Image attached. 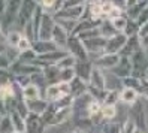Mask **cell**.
<instances>
[{
    "instance_id": "1",
    "label": "cell",
    "mask_w": 148,
    "mask_h": 133,
    "mask_svg": "<svg viewBox=\"0 0 148 133\" xmlns=\"http://www.w3.org/2000/svg\"><path fill=\"white\" fill-rule=\"evenodd\" d=\"M73 103L75 97L72 94L62 97L56 102H49L47 111L40 115L47 127L60 126V124H64L66 121L71 120V117L73 115Z\"/></svg>"
},
{
    "instance_id": "2",
    "label": "cell",
    "mask_w": 148,
    "mask_h": 133,
    "mask_svg": "<svg viewBox=\"0 0 148 133\" xmlns=\"http://www.w3.org/2000/svg\"><path fill=\"white\" fill-rule=\"evenodd\" d=\"M66 51L71 56H73L76 58V61H84V60H90V54L85 49L82 40L78 36H69L67 39V45H66Z\"/></svg>"
},
{
    "instance_id": "3",
    "label": "cell",
    "mask_w": 148,
    "mask_h": 133,
    "mask_svg": "<svg viewBox=\"0 0 148 133\" xmlns=\"http://www.w3.org/2000/svg\"><path fill=\"white\" fill-rule=\"evenodd\" d=\"M69 94H71V85H69V82L60 81V82L49 84L45 87V99L48 102H56Z\"/></svg>"
},
{
    "instance_id": "4",
    "label": "cell",
    "mask_w": 148,
    "mask_h": 133,
    "mask_svg": "<svg viewBox=\"0 0 148 133\" xmlns=\"http://www.w3.org/2000/svg\"><path fill=\"white\" fill-rule=\"evenodd\" d=\"M38 6H39L38 0H23L20 12H18V15H16V21L15 23L18 24L21 29H24V25L32 20V16H33V14H34V11H36Z\"/></svg>"
},
{
    "instance_id": "5",
    "label": "cell",
    "mask_w": 148,
    "mask_h": 133,
    "mask_svg": "<svg viewBox=\"0 0 148 133\" xmlns=\"http://www.w3.org/2000/svg\"><path fill=\"white\" fill-rule=\"evenodd\" d=\"M23 0H6V11L2 16V25L3 29L6 30V27H11L12 24H15L16 21V15L20 12V8H21Z\"/></svg>"
},
{
    "instance_id": "6",
    "label": "cell",
    "mask_w": 148,
    "mask_h": 133,
    "mask_svg": "<svg viewBox=\"0 0 148 133\" xmlns=\"http://www.w3.org/2000/svg\"><path fill=\"white\" fill-rule=\"evenodd\" d=\"M81 40H82L85 49L88 51V54H90V57H91L93 54L100 56V54H103V52H105V48H106V40H108V39L99 34V36L87 38V39H81Z\"/></svg>"
},
{
    "instance_id": "7",
    "label": "cell",
    "mask_w": 148,
    "mask_h": 133,
    "mask_svg": "<svg viewBox=\"0 0 148 133\" xmlns=\"http://www.w3.org/2000/svg\"><path fill=\"white\" fill-rule=\"evenodd\" d=\"M133 121L138 124L142 130L147 132L148 129V121H147V112H145V106H144V102H142V97H139V100L135 102L132 105V111H130V115Z\"/></svg>"
},
{
    "instance_id": "8",
    "label": "cell",
    "mask_w": 148,
    "mask_h": 133,
    "mask_svg": "<svg viewBox=\"0 0 148 133\" xmlns=\"http://www.w3.org/2000/svg\"><path fill=\"white\" fill-rule=\"evenodd\" d=\"M56 25V20L51 14L43 12L42 14V21H40V27H39V34H38V40H51L53 38V29Z\"/></svg>"
},
{
    "instance_id": "9",
    "label": "cell",
    "mask_w": 148,
    "mask_h": 133,
    "mask_svg": "<svg viewBox=\"0 0 148 133\" xmlns=\"http://www.w3.org/2000/svg\"><path fill=\"white\" fill-rule=\"evenodd\" d=\"M24 121H25V133H45L47 130V124L43 123L39 114L29 112Z\"/></svg>"
},
{
    "instance_id": "10",
    "label": "cell",
    "mask_w": 148,
    "mask_h": 133,
    "mask_svg": "<svg viewBox=\"0 0 148 133\" xmlns=\"http://www.w3.org/2000/svg\"><path fill=\"white\" fill-rule=\"evenodd\" d=\"M120 54H112V52H103V54L97 56V58L93 60V66L99 67L102 70H112L117 63L120 61Z\"/></svg>"
},
{
    "instance_id": "11",
    "label": "cell",
    "mask_w": 148,
    "mask_h": 133,
    "mask_svg": "<svg viewBox=\"0 0 148 133\" xmlns=\"http://www.w3.org/2000/svg\"><path fill=\"white\" fill-rule=\"evenodd\" d=\"M85 9H87V5H79V6H73V8H63V9H60L53 16L54 18H66V20H72V21H79L84 18Z\"/></svg>"
},
{
    "instance_id": "12",
    "label": "cell",
    "mask_w": 148,
    "mask_h": 133,
    "mask_svg": "<svg viewBox=\"0 0 148 133\" xmlns=\"http://www.w3.org/2000/svg\"><path fill=\"white\" fill-rule=\"evenodd\" d=\"M67 54H69V52H67L66 49H56V51H49V52H47V54H40V56H38L36 60L47 67V66H49V64H56L57 61H60L63 57H66Z\"/></svg>"
},
{
    "instance_id": "13",
    "label": "cell",
    "mask_w": 148,
    "mask_h": 133,
    "mask_svg": "<svg viewBox=\"0 0 148 133\" xmlns=\"http://www.w3.org/2000/svg\"><path fill=\"white\" fill-rule=\"evenodd\" d=\"M127 42V36L124 33H117L115 36H112L106 40V48L105 52H112V54H118L123 49L124 43Z\"/></svg>"
},
{
    "instance_id": "14",
    "label": "cell",
    "mask_w": 148,
    "mask_h": 133,
    "mask_svg": "<svg viewBox=\"0 0 148 133\" xmlns=\"http://www.w3.org/2000/svg\"><path fill=\"white\" fill-rule=\"evenodd\" d=\"M112 70H114V75L117 78H120V79L126 78V76H130L133 73V66H132V60H130V57H120V61Z\"/></svg>"
},
{
    "instance_id": "15",
    "label": "cell",
    "mask_w": 148,
    "mask_h": 133,
    "mask_svg": "<svg viewBox=\"0 0 148 133\" xmlns=\"http://www.w3.org/2000/svg\"><path fill=\"white\" fill-rule=\"evenodd\" d=\"M100 21L97 20H93V18H82L76 23V25L73 27V32H72V36H79V34L85 33V32H90L93 29H96L99 25Z\"/></svg>"
},
{
    "instance_id": "16",
    "label": "cell",
    "mask_w": 148,
    "mask_h": 133,
    "mask_svg": "<svg viewBox=\"0 0 148 133\" xmlns=\"http://www.w3.org/2000/svg\"><path fill=\"white\" fill-rule=\"evenodd\" d=\"M69 34L63 27H60V25L56 23L54 29H53V38H51V40H53L56 45L60 48V49H66V45H67V39H69Z\"/></svg>"
},
{
    "instance_id": "17",
    "label": "cell",
    "mask_w": 148,
    "mask_h": 133,
    "mask_svg": "<svg viewBox=\"0 0 148 133\" xmlns=\"http://www.w3.org/2000/svg\"><path fill=\"white\" fill-rule=\"evenodd\" d=\"M88 84L91 87H96V88H108L106 85V76L103 73V70L93 66L91 69V73H90V79H88Z\"/></svg>"
},
{
    "instance_id": "18",
    "label": "cell",
    "mask_w": 148,
    "mask_h": 133,
    "mask_svg": "<svg viewBox=\"0 0 148 133\" xmlns=\"http://www.w3.org/2000/svg\"><path fill=\"white\" fill-rule=\"evenodd\" d=\"M73 69H75V75H76L78 78H81V79H84V81L88 82L91 69H93V61H91V60L76 61V64H75Z\"/></svg>"
},
{
    "instance_id": "19",
    "label": "cell",
    "mask_w": 148,
    "mask_h": 133,
    "mask_svg": "<svg viewBox=\"0 0 148 133\" xmlns=\"http://www.w3.org/2000/svg\"><path fill=\"white\" fill-rule=\"evenodd\" d=\"M141 49V47H139V39H138V34H133V36H129L127 38V42L124 43L123 49H121L118 54L121 57H132L136 51Z\"/></svg>"
},
{
    "instance_id": "20",
    "label": "cell",
    "mask_w": 148,
    "mask_h": 133,
    "mask_svg": "<svg viewBox=\"0 0 148 133\" xmlns=\"http://www.w3.org/2000/svg\"><path fill=\"white\" fill-rule=\"evenodd\" d=\"M139 97H141L139 91L136 88H132V87H123L120 91V102H123L129 106H132L135 102H138Z\"/></svg>"
},
{
    "instance_id": "21",
    "label": "cell",
    "mask_w": 148,
    "mask_h": 133,
    "mask_svg": "<svg viewBox=\"0 0 148 133\" xmlns=\"http://www.w3.org/2000/svg\"><path fill=\"white\" fill-rule=\"evenodd\" d=\"M69 85H71V94L75 97H81L84 94H87V88H88V82L84 81V79L75 76L71 82H69Z\"/></svg>"
},
{
    "instance_id": "22",
    "label": "cell",
    "mask_w": 148,
    "mask_h": 133,
    "mask_svg": "<svg viewBox=\"0 0 148 133\" xmlns=\"http://www.w3.org/2000/svg\"><path fill=\"white\" fill-rule=\"evenodd\" d=\"M25 105H27L29 112H34V114L42 115L47 111L49 102L45 99V97H38V99H33V100H25Z\"/></svg>"
},
{
    "instance_id": "23",
    "label": "cell",
    "mask_w": 148,
    "mask_h": 133,
    "mask_svg": "<svg viewBox=\"0 0 148 133\" xmlns=\"http://www.w3.org/2000/svg\"><path fill=\"white\" fill-rule=\"evenodd\" d=\"M32 49L36 52L38 56L40 54H47L49 51H56V49H60L53 40H34L32 42Z\"/></svg>"
},
{
    "instance_id": "24",
    "label": "cell",
    "mask_w": 148,
    "mask_h": 133,
    "mask_svg": "<svg viewBox=\"0 0 148 133\" xmlns=\"http://www.w3.org/2000/svg\"><path fill=\"white\" fill-rule=\"evenodd\" d=\"M148 8V0H142V2H136L135 5L129 6L126 9V14H127V18L130 20H138L139 16L144 14V11Z\"/></svg>"
},
{
    "instance_id": "25",
    "label": "cell",
    "mask_w": 148,
    "mask_h": 133,
    "mask_svg": "<svg viewBox=\"0 0 148 133\" xmlns=\"http://www.w3.org/2000/svg\"><path fill=\"white\" fill-rule=\"evenodd\" d=\"M97 30H99V34H100V36L106 38V39H109V38H112V36H115V34L118 33L117 29L114 27V24H112V21L108 20V18L102 20V21L99 23Z\"/></svg>"
},
{
    "instance_id": "26",
    "label": "cell",
    "mask_w": 148,
    "mask_h": 133,
    "mask_svg": "<svg viewBox=\"0 0 148 133\" xmlns=\"http://www.w3.org/2000/svg\"><path fill=\"white\" fill-rule=\"evenodd\" d=\"M42 73H43V78H45V81H47V85L60 82V69H58L56 64H49V66H47L45 69L42 70Z\"/></svg>"
},
{
    "instance_id": "27",
    "label": "cell",
    "mask_w": 148,
    "mask_h": 133,
    "mask_svg": "<svg viewBox=\"0 0 148 133\" xmlns=\"http://www.w3.org/2000/svg\"><path fill=\"white\" fill-rule=\"evenodd\" d=\"M21 97L24 100H33V99H38L40 97V87H38L36 84H27L25 87L21 88Z\"/></svg>"
},
{
    "instance_id": "28",
    "label": "cell",
    "mask_w": 148,
    "mask_h": 133,
    "mask_svg": "<svg viewBox=\"0 0 148 133\" xmlns=\"http://www.w3.org/2000/svg\"><path fill=\"white\" fill-rule=\"evenodd\" d=\"M138 39H139V47H141L142 51H148V21L144 23L138 30Z\"/></svg>"
},
{
    "instance_id": "29",
    "label": "cell",
    "mask_w": 148,
    "mask_h": 133,
    "mask_svg": "<svg viewBox=\"0 0 148 133\" xmlns=\"http://www.w3.org/2000/svg\"><path fill=\"white\" fill-rule=\"evenodd\" d=\"M9 117L12 120V124L15 127V132H25V121H24V117L21 114H18L16 111H9Z\"/></svg>"
},
{
    "instance_id": "30",
    "label": "cell",
    "mask_w": 148,
    "mask_h": 133,
    "mask_svg": "<svg viewBox=\"0 0 148 133\" xmlns=\"http://www.w3.org/2000/svg\"><path fill=\"white\" fill-rule=\"evenodd\" d=\"M87 11L90 12L93 20H97V21L105 20V12H103L102 2L100 3H94V5H87Z\"/></svg>"
},
{
    "instance_id": "31",
    "label": "cell",
    "mask_w": 148,
    "mask_h": 133,
    "mask_svg": "<svg viewBox=\"0 0 148 133\" xmlns=\"http://www.w3.org/2000/svg\"><path fill=\"white\" fill-rule=\"evenodd\" d=\"M100 129V133H123V124L118 121H105Z\"/></svg>"
},
{
    "instance_id": "32",
    "label": "cell",
    "mask_w": 148,
    "mask_h": 133,
    "mask_svg": "<svg viewBox=\"0 0 148 133\" xmlns=\"http://www.w3.org/2000/svg\"><path fill=\"white\" fill-rule=\"evenodd\" d=\"M121 124H123V133H147L145 130H142V129L133 121L132 117H127Z\"/></svg>"
},
{
    "instance_id": "33",
    "label": "cell",
    "mask_w": 148,
    "mask_h": 133,
    "mask_svg": "<svg viewBox=\"0 0 148 133\" xmlns=\"http://www.w3.org/2000/svg\"><path fill=\"white\" fill-rule=\"evenodd\" d=\"M100 114L103 121H112L117 117V105H102Z\"/></svg>"
},
{
    "instance_id": "34",
    "label": "cell",
    "mask_w": 148,
    "mask_h": 133,
    "mask_svg": "<svg viewBox=\"0 0 148 133\" xmlns=\"http://www.w3.org/2000/svg\"><path fill=\"white\" fill-rule=\"evenodd\" d=\"M14 132H15V127L12 124L9 114L0 115V133H14Z\"/></svg>"
},
{
    "instance_id": "35",
    "label": "cell",
    "mask_w": 148,
    "mask_h": 133,
    "mask_svg": "<svg viewBox=\"0 0 148 133\" xmlns=\"http://www.w3.org/2000/svg\"><path fill=\"white\" fill-rule=\"evenodd\" d=\"M21 38H23V32H18V30L8 32L6 33V45L9 48H16V45H18Z\"/></svg>"
},
{
    "instance_id": "36",
    "label": "cell",
    "mask_w": 148,
    "mask_h": 133,
    "mask_svg": "<svg viewBox=\"0 0 148 133\" xmlns=\"http://www.w3.org/2000/svg\"><path fill=\"white\" fill-rule=\"evenodd\" d=\"M75 64H76V58H75L73 56H71V54H67L66 57H63L60 61H57V63H56V66H57L58 69H69V67H75Z\"/></svg>"
},
{
    "instance_id": "37",
    "label": "cell",
    "mask_w": 148,
    "mask_h": 133,
    "mask_svg": "<svg viewBox=\"0 0 148 133\" xmlns=\"http://www.w3.org/2000/svg\"><path fill=\"white\" fill-rule=\"evenodd\" d=\"M120 102V91L117 90H109L108 88V93H106V97L103 100V105H117Z\"/></svg>"
},
{
    "instance_id": "38",
    "label": "cell",
    "mask_w": 148,
    "mask_h": 133,
    "mask_svg": "<svg viewBox=\"0 0 148 133\" xmlns=\"http://www.w3.org/2000/svg\"><path fill=\"white\" fill-rule=\"evenodd\" d=\"M56 20V23L60 25V27H63L69 34H72V32H73V27L76 25V23L78 21H72V20H66V18H54Z\"/></svg>"
},
{
    "instance_id": "39",
    "label": "cell",
    "mask_w": 148,
    "mask_h": 133,
    "mask_svg": "<svg viewBox=\"0 0 148 133\" xmlns=\"http://www.w3.org/2000/svg\"><path fill=\"white\" fill-rule=\"evenodd\" d=\"M127 16L126 15H121V16H117V18H112V24H114V27L117 29L118 33H123L124 29H126V25H127Z\"/></svg>"
},
{
    "instance_id": "40",
    "label": "cell",
    "mask_w": 148,
    "mask_h": 133,
    "mask_svg": "<svg viewBox=\"0 0 148 133\" xmlns=\"http://www.w3.org/2000/svg\"><path fill=\"white\" fill-rule=\"evenodd\" d=\"M120 82L123 87H132V88H139V78L133 76V75H130V76H126V78H121L120 79Z\"/></svg>"
},
{
    "instance_id": "41",
    "label": "cell",
    "mask_w": 148,
    "mask_h": 133,
    "mask_svg": "<svg viewBox=\"0 0 148 133\" xmlns=\"http://www.w3.org/2000/svg\"><path fill=\"white\" fill-rule=\"evenodd\" d=\"M75 76H76V75H75V69H73V67L60 69V81H63V82H71Z\"/></svg>"
},
{
    "instance_id": "42",
    "label": "cell",
    "mask_w": 148,
    "mask_h": 133,
    "mask_svg": "<svg viewBox=\"0 0 148 133\" xmlns=\"http://www.w3.org/2000/svg\"><path fill=\"white\" fill-rule=\"evenodd\" d=\"M141 97L148 100V79L145 76H139V88H138Z\"/></svg>"
},
{
    "instance_id": "43",
    "label": "cell",
    "mask_w": 148,
    "mask_h": 133,
    "mask_svg": "<svg viewBox=\"0 0 148 133\" xmlns=\"http://www.w3.org/2000/svg\"><path fill=\"white\" fill-rule=\"evenodd\" d=\"M138 30H139V27H138V24H136V21L135 20H127V25H126V29H124V34L129 38V36H133V34H136L138 33Z\"/></svg>"
},
{
    "instance_id": "44",
    "label": "cell",
    "mask_w": 148,
    "mask_h": 133,
    "mask_svg": "<svg viewBox=\"0 0 148 133\" xmlns=\"http://www.w3.org/2000/svg\"><path fill=\"white\" fill-rule=\"evenodd\" d=\"M30 48H32V40L23 33V38L20 39V42H18V45H16L15 49L18 51V52H23V51H27V49H30Z\"/></svg>"
},
{
    "instance_id": "45",
    "label": "cell",
    "mask_w": 148,
    "mask_h": 133,
    "mask_svg": "<svg viewBox=\"0 0 148 133\" xmlns=\"http://www.w3.org/2000/svg\"><path fill=\"white\" fill-rule=\"evenodd\" d=\"M12 79H14V75L9 72V69H0V87L12 82Z\"/></svg>"
},
{
    "instance_id": "46",
    "label": "cell",
    "mask_w": 148,
    "mask_h": 133,
    "mask_svg": "<svg viewBox=\"0 0 148 133\" xmlns=\"http://www.w3.org/2000/svg\"><path fill=\"white\" fill-rule=\"evenodd\" d=\"M11 64H12V61L6 56V52L5 54H0V69H9Z\"/></svg>"
},
{
    "instance_id": "47",
    "label": "cell",
    "mask_w": 148,
    "mask_h": 133,
    "mask_svg": "<svg viewBox=\"0 0 148 133\" xmlns=\"http://www.w3.org/2000/svg\"><path fill=\"white\" fill-rule=\"evenodd\" d=\"M79 5H85V0H64L63 2V8H73V6H79Z\"/></svg>"
},
{
    "instance_id": "48",
    "label": "cell",
    "mask_w": 148,
    "mask_h": 133,
    "mask_svg": "<svg viewBox=\"0 0 148 133\" xmlns=\"http://www.w3.org/2000/svg\"><path fill=\"white\" fill-rule=\"evenodd\" d=\"M111 2L114 3L117 8H120V9H123L126 12V9H127V2L126 0H111Z\"/></svg>"
},
{
    "instance_id": "49",
    "label": "cell",
    "mask_w": 148,
    "mask_h": 133,
    "mask_svg": "<svg viewBox=\"0 0 148 133\" xmlns=\"http://www.w3.org/2000/svg\"><path fill=\"white\" fill-rule=\"evenodd\" d=\"M0 42H5L6 43V33H5V29H3L2 23H0Z\"/></svg>"
},
{
    "instance_id": "50",
    "label": "cell",
    "mask_w": 148,
    "mask_h": 133,
    "mask_svg": "<svg viewBox=\"0 0 148 133\" xmlns=\"http://www.w3.org/2000/svg\"><path fill=\"white\" fill-rule=\"evenodd\" d=\"M6 11V0H0V16H3Z\"/></svg>"
},
{
    "instance_id": "51",
    "label": "cell",
    "mask_w": 148,
    "mask_h": 133,
    "mask_svg": "<svg viewBox=\"0 0 148 133\" xmlns=\"http://www.w3.org/2000/svg\"><path fill=\"white\" fill-rule=\"evenodd\" d=\"M6 49H8V45L5 42H0V54H5Z\"/></svg>"
},
{
    "instance_id": "52",
    "label": "cell",
    "mask_w": 148,
    "mask_h": 133,
    "mask_svg": "<svg viewBox=\"0 0 148 133\" xmlns=\"http://www.w3.org/2000/svg\"><path fill=\"white\" fill-rule=\"evenodd\" d=\"M102 0H85V5H94V3H100Z\"/></svg>"
},
{
    "instance_id": "53",
    "label": "cell",
    "mask_w": 148,
    "mask_h": 133,
    "mask_svg": "<svg viewBox=\"0 0 148 133\" xmlns=\"http://www.w3.org/2000/svg\"><path fill=\"white\" fill-rule=\"evenodd\" d=\"M69 133H87V132L82 130V129H75V130H72V132H69Z\"/></svg>"
},
{
    "instance_id": "54",
    "label": "cell",
    "mask_w": 148,
    "mask_h": 133,
    "mask_svg": "<svg viewBox=\"0 0 148 133\" xmlns=\"http://www.w3.org/2000/svg\"><path fill=\"white\" fill-rule=\"evenodd\" d=\"M144 76H145V78H147V79H148V67H147V69H145V72H144Z\"/></svg>"
},
{
    "instance_id": "55",
    "label": "cell",
    "mask_w": 148,
    "mask_h": 133,
    "mask_svg": "<svg viewBox=\"0 0 148 133\" xmlns=\"http://www.w3.org/2000/svg\"><path fill=\"white\" fill-rule=\"evenodd\" d=\"M14 133H25V132H14Z\"/></svg>"
},
{
    "instance_id": "56",
    "label": "cell",
    "mask_w": 148,
    "mask_h": 133,
    "mask_svg": "<svg viewBox=\"0 0 148 133\" xmlns=\"http://www.w3.org/2000/svg\"><path fill=\"white\" fill-rule=\"evenodd\" d=\"M138 2H142V0H138Z\"/></svg>"
},
{
    "instance_id": "57",
    "label": "cell",
    "mask_w": 148,
    "mask_h": 133,
    "mask_svg": "<svg viewBox=\"0 0 148 133\" xmlns=\"http://www.w3.org/2000/svg\"><path fill=\"white\" fill-rule=\"evenodd\" d=\"M38 2H39V0H38Z\"/></svg>"
}]
</instances>
